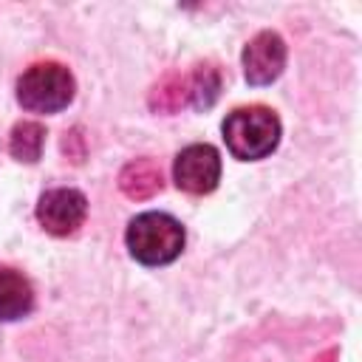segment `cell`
<instances>
[{
  "label": "cell",
  "instance_id": "6da1fadb",
  "mask_svg": "<svg viewBox=\"0 0 362 362\" xmlns=\"http://www.w3.org/2000/svg\"><path fill=\"white\" fill-rule=\"evenodd\" d=\"M221 130L229 153L240 161L266 158L280 141V119L266 105L235 107L232 113H226Z\"/></svg>",
  "mask_w": 362,
  "mask_h": 362
},
{
  "label": "cell",
  "instance_id": "7a4b0ae2",
  "mask_svg": "<svg viewBox=\"0 0 362 362\" xmlns=\"http://www.w3.org/2000/svg\"><path fill=\"white\" fill-rule=\"evenodd\" d=\"M124 243L144 266L173 263L184 249V226L167 212H141L127 223Z\"/></svg>",
  "mask_w": 362,
  "mask_h": 362
},
{
  "label": "cell",
  "instance_id": "3957f363",
  "mask_svg": "<svg viewBox=\"0 0 362 362\" xmlns=\"http://www.w3.org/2000/svg\"><path fill=\"white\" fill-rule=\"evenodd\" d=\"M76 82L62 62H34L17 79V102L31 113H57L74 99Z\"/></svg>",
  "mask_w": 362,
  "mask_h": 362
},
{
  "label": "cell",
  "instance_id": "277c9868",
  "mask_svg": "<svg viewBox=\"0 0 362 362\" xmlns=\"http://www.w3.org/2000/svg\"><path fill=\"white\" fill-rule=\"evenodd\" d=\"M175 187L189 195H206L221 181V156L212 144H189L173 161Z\"/></svg>",
  "mask_w": 362,
  "mask_h": 362
},
{
  "label": "cell",
  "instance_id": "5b68a950",
  "mask_svg": "<svg viewBox=\"0 0 362 362\" xmlns=\"http://www.w3.org/2000/svg\"><path fill=\"white\" fill-rule=\"evenodd\" d=\"M88 215V198L74 187H57L40 195L37 201V221L48 235L65 238L82 226Z\"/></svg>",
  "mask_w": 362,
  "mask_h": 362
},
{
  "label": "cell",
  "instance_id": "8992f818",
  "mask_svg": "<svg viewBox=\"0 0 362 362\" xmlns=\"http://www.w3.org/2000/svg\"><path fill=\"white\" fill-rule=\"evenodd\" d=\"M243 76L249 85H272L286 68V42L277 31L255 34L243 48Z\"/></svg>",
  "mask_w": 362,
  "mask_h": 362
},
{
  "label": "cell",
  "instance_id": "52a82bcc",
  "mask_svg": "<svg viewBox=\"0 0 362 362\" xmlns=\"http://www.w3.org/2000/svg\"><path fill=\"white\" fill-rule=\"evenodd\" d=\"M161 187H164V175L153 158L127 161L119 173V189L133 201H147L156 192H161Z\"/></svg>",
  "mask_w": 362,
  "mask_h": 362
},
{
  "label": "cell",
  "instance_id": "ba28073f",
  "mask_svg": "<svg viewBox=\"0 0 362 362\" xmlns=\"http://www.w3.org/2000/svg\"><path fill=\"white\" fill-rule=\"evenodd\" d=\"M34 308V288L23 272L0 269V322L25 317Z\"/></svg>",
  "mask_w": 362,
  "mask_h": 362
},
{
  "label": "cell",
  "instance_id": "9c48e42d",
  "mask_svg": "<svg viewBox=\"0 0 362 362\" xmlns=\"http://www.w3.org/2000/svg\"><path fill=\"white\" fill-rule=\"evenodd\" d=\"M221 96V71L212 62H198L187 74V102L198 110H206Z\"/></svg>",
  "mask_w": 362,
  "mask_h": 362
},
{
  "label": "cell",
  "instance_id": "30bf717a",
  "mask_svg": "<svg viewBox=\"0 0 362 362\" xmlns=\"http://www.w3.org/2000/svg\"><path fill=\"white\" fill-rule=\"evenodd\" d=\"M147 105L153 113H175L187 105V76L178 71L164 74L147 93Z\"/></svg>",
  "mask_w": 362,
  "mask_h": 362
},
{
  "label": "cell",
  "instance_id": "8fae6325",
  "mask_svg": "<svg viewBox=\"0 0 362 362\" xmlns=\"http://www.w3.org/2000/svg\"><path fill=\"white\" fill-rule=\"evenodd\" d=\"M42 144H45V127L40 122H17L11 127V136H8V153L17 158V161H25V164H34L40 156H42Z\"/></svg>",
  "mask_w": 362,
  "mask_h": 362
},
{
  "label": "cell",
  "instance_id": "7c38bea8",
  "mask_svg": "<svg viewBox=\"0 0 362 362\" xmlns=\"http://www.w3.org/2000/svg\"><path fill=\"white\" fill-rule=\"evenodd\" d=\"M334 359H337V351L331 348V351H325V354H322L320 359H314V362H334Z\"/></svg>",
  "mask_w": 362,
  "mask_h": 362
}]
</instances>
